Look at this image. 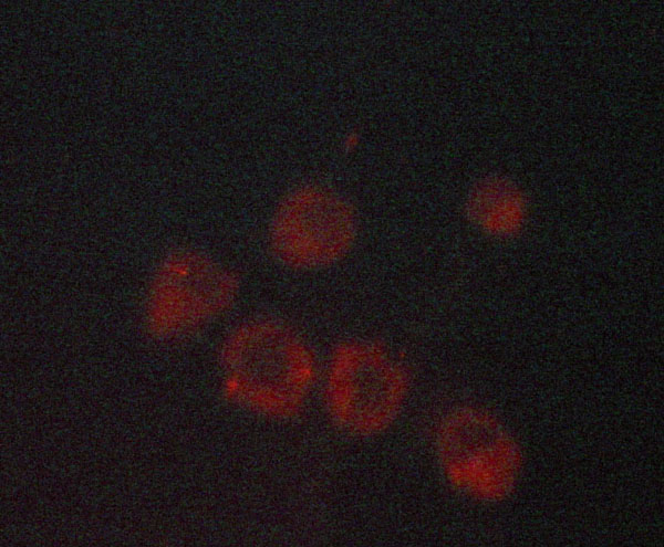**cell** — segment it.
<instances>
[{
    "label": "cell",
    "instance_id": "obj_1",
    "mask_svg": "<svg viewBox=\"0 0 664 547\" xmlns=\"http://www.w3.org/2000/svg\"><path fill=\"white\" fill-rule=\"evenodd\" d=\"M226 359L235 393L251 409L276 419L301 411L315 377L314 357L286 324H247L229 343Z\"/></svg>",
    "mask_w": 664,
    "mask_h": 547
},
{
    "label": "cell",
    "instance_id": "obj_2",
    "mask_svg": "<svg viewBox=\"0 0 664 547\" xmlns=\"http://www.w3.org/2000/svg\"><path fill=\"white\" fill-rule=\"evenodd\" d=\"M404 368L382 347L363 340L339 345L330 359L324 396L336 424L355 435L385 430L407 391Z\"/></svg>",
    "mask_w": 664,
    "mask_h": 547
},
{
    "label": "cell",
    "instance_id": "obj_3",
    "mask_svg": "<svg viewBox=\"0 0 664 547\" xmlns=\"http://www.w3.org/2000/svg\"><path fill=\"white\" fill-rule=\"evenodd\" d=\"M356 235L351 204L336 192L315 185L291 191L270 223L273 257L294 271H317L341 261Z\"/></svg>",
    "mask_w": 664,
    "mask_h": 547
}]
</instances>
